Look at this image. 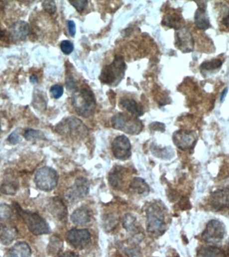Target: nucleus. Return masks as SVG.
<instances>
[{
    "label": "nucleus",
    "instance_id": "f8f14e48",
    "mask_svg": "<svg viewBox=\"0 0 229 257\" xmlns=\"http://www.w3.org/2000/svg\"><path fill=\"white\" fill-rule=\"evenodd\" d=\"M176 48L183 53L193 52L195 48V40L193 34L186 27L178 29L175 34Z\"/></svg>",
    "mask_w": 229,
    "mask_h": 257
},
{
    "label": "nucleus",
    "instance_id": "f03ea898",
    "mask_svg": "<svg viewBox=\"0 0 229 257\" xmlns=\"http://www.w3.org/2000/svg\"><path fill=\"white\" fill-rule=\"evenodd\" d=\"M13 206L33 235L39 236L50 233L51 229L47 222L39 214L23 209L17 202H13Z\"/></svg>",
    "mask_w": 229,
    "mask_h": 257
},
{
    "label": "nucleus",
    "instance_id": "2f4dec72",
    "mask_svg": "<svg viewBox=\"0 0 229 257\" xmlns=\"http://www.w3.org/2000/svg\"><path fill=\"white\" fill-rule=\"evenodd\" d=\"M62 241L60 240L57 237H52L50 240V244L48 245V249H49V253L52 254H55L56 253H59L60 250L62 249Z\"/></svg>",
    "mask_w": 229,
    "mask_h": 257
},
{
    "label": "nucleus",
    "instance_id": "c85d7f7f",
    "mask_svg": "<svg viewBox=\"0 0 229 257\" xmlns=\"http://www.w3.org/2000/svg\"><path fill=\"white\" fill-rule=\"evenodd\" d=\"M25 139L28 141H35V140H41L45 139L44 134L39 130L28 128L24 133Z\"/></svg>",
    "mask_w": 229,
    "mask_h": 257
},
{
    "label": "nucleus",
    "instance_id": "9b49d317",
    "mask_svg": "<svg viewBox=\"0 0 229 257\" xmlns=\"http://www.w3.org/2000/svg\"><path fill=\"white\" fill-rule=\"evenodd\" d=\"M112 149L114 157L119 160H126L131 157V143L125 135H119L116 137L113 141Z\"/></svg>",
    "mask_w": 229,
    "mask_h": 257
},
{
    "label": "nucleus",
    "instance_id": "aec40b11",
    "mask_svg": "<svg viewBox=\"0 0 229 257\" xmlns=\"http://www.w3.org/2000/svg\"><path fill=\"white\" fill-rule=\"evenodd\" d=\"M17 237V229L12 226L2 225L0 227V242L3 245L8 246Z\"/></svg>",
    "mask_w": 229,
    "mask_h": 257
},
{
    "label": "nucleus",
    "instance_id": "423d86ee",
    "mask_svg": "<svg viewBox=\"0 0 229 257\" xmlns=\"http://www.w3.org/2000/svg\"><path fill=\"white\" fill-rule=\"evenodd\" d=\"M59 175L55 169L45 166L38 169L35 174L34 182L37 188L44 192H50L57 186Z\"/></svg>",
    "mask_w": 229,
    "mask_h": 257
},
{
    "label": "nucleus",
    "instance_id": "79ce46f5",
    "mask_svg": "<svg viewBox=\"0 0 229 257\" xmlns=\"http://www.w3.org/2000/svg\"><path fill=\"white\" fill-rule=\"evenodd\" d=\"M222 23L225 28L229 29V10L228 12L226 13V14L224 15V17H223Z\"/></svg>",
    "mask_w": 229,
    "mask_h": 257
},
{
    "label": "nucleus",
    "instance_id": "bb28decb",
    "mask_svg": "<svg viewBox=\"0 0 229 257\" xmlns=\"http://www.w3.org/2000/svg\"><path fill=\"white\" fill-rule=\"evenodd\" d=\"M223 65V61L219 58H215L211 60H208L203 62L201 65V71L203 75L209 73H213L215 71H218Z\"/></svg>",
    "mask_w": 229,
    "mask_h": 257
},
{
    "label": "nucleus",
    "instance_id": "a19ab883",
    "mask_svg": "<svg viewBox=\"0 0 229 257\" xmlns=\"http://www.w3.org/2000/svg\"><path fill=\"white\" fill-rule=\"evenodd\" d=\"M68 29H69V34L71 36H75L76 34V24L75 21L69 20L67 21Z\"/></svg>",
    "mask_w": 229,
    "mask_h": 257
},
{
    "label": "nucleus",
    "instance_id": "c756f323",
    "mask_svg": "<svg viewBox=\"0 0 229 257\" xmlns=\"http://www.w3.org/2000/svg\"><path fill=\"white\" fill-rule=\"evenodd\" d=\"M151 152L155 156L160 157V158L164 159H169L173 157L174 153L172 152V149L169 151L168 148L166 147L165 149H157L156 147L152 148Z\"/></svg>",
    "mask_w": 229,
    "mask_h": 257
},
{
    "label": "nucleus",
    "instance_id": "412c9836",
    "mask_svg": "<svg viewBox=\"0 0 229 257\" xmlns=\"http://www.w3.org/2000/svg\"><path fill=\"white\" fill-rule=\"evenodd\" d=\"M91 214L88 208L81 207L75 210L71 217V221L77 225H85L91 221Z\"/></svg>",
    "mask_w": 229,
    "mask_h": 257
},
{
    "label": "nucleus",
    "instance_id": "f3484780",
    "mask_svg": "<svg viewBox=\"0 0 229 257\" xmlns=\"http://www.w3.org/2000/svg\"><path fill=\"white\" fill-rule=\"evenodd\" d=\"M9 33L13 40H24L30 34V27L26 21H18L10 27Z\"/></svg>",
    "mask_w": 229,
    "mask_h": 257
},
{
    "label": "nucleus",
    "instance_id": "f704fd0d",
    "mask_svg": "<svg viewBox=\"0 0 229 257\" xmlns=\"http://www.w3.org/2000/svg\"><path fill=\"white\" fill-rule=\"evenodd\" d=\"M64 93L63 87L59 85H54L50 88V93L54 99H58L63 96Z\"/></svg>",
    "mask_w": 229,
    "mask_h": 257
},
{
    "label": "nucleus",
    "instance_id": "7c9ffc66",
    "mask_svg": "<svg viewBox=\"0 0 229 257\" xmlns=\"http://www.w3.org/2000/svg\"><path fill=\"white\" fill-rule=\"evenodd\" d=\"M12 211L10 206L6 204H0V221H6L10 219Z\"/></svg>",
    "mask_w": 229,
    "mask_h": 257
},
{
    "label": "nucleus",
    "instance_id": "39448f33",
    "mask_svg": "<svg viewBox=\"0 0 229 257\" xmlns=\"http://www.w3.org/2000/svg\"><path fill=\"white\" fill-rule=\"evenodd\" d=\"M113 128L129 135H138L142 131L143 124L139 118L127 113H118L112 119Z\"/></svg>",
    "mask_w": 229,
    "mask_h": 257
},
{
    "label": "nucleus",
    "instance_id": "f257e3e1",
    "mask_svg": "<svg viewBox=\"0 0 229 257\" xmlns=\"http://www.w3.org/2000/svg\"><path fill=\"white\" fill-rule=\"evenodd\" d=\"M72 105L79 116L88 118L94 114L96 99L89 87H82L75 91L72 97Z\"/></svg>",
    "mask_w": 229,
    "mask_h": 257
},
{
    "label": "nucleus",
    "instance_id": "20e7f679",
    "mask_svg": "<svg viewBox=\"0 0 229 257\" xmlns=\"http://www.w3.org/2000/svg\"><path fill=\"white\" fill-rule=\"evenodd\" d=\"M56 131L61 135L69 136L76 139H82L88 135V128L84 123L75 117L64 119L56 126Z\"/></svg>",
    "mask_w": 229,
    "mask_h": 257
},
{
    "label": "nucleus",
    "instance_id": "9d476101",
    "mask_svg": "<svg viewBox=\"0 0 229 257\" xmlns=\"http://www.w3.org/2000/svg\"><path fill=\"white\" fill-rule=\"evenodd\" d=\"M67 240L74 248L82 250L91 245V236L87 229H73L68 232Z\"/></svg>",
    "mask_w": 229,
    "mask_h": 257
},
{
    "label": "nucleus",
    "instance_id": "37998d69",
    "mask_svg": "<svg viewBox=\"0 0 229 257\" xmlns=\"http://www.w3.org/2000/svg\"><path fill=\"white\" fill-rule=\"evenodd\" d=\"M59 257H79L78 255L76 254V253L71 252V251H67V252H65L63 253V254L60 255Z\"/></svg>",
    "mask_w": 229,
    "mask_h": 257
},
{
    "label": "nucleus",
    "instance_id": "393cba45",
    "mask_svg": "<svg viewBox=\"0 0 229 257\" xmlns=\"http://www.w3.org/2000/svg\"><path fill=\"white\" fill-rule=\"evenodd\" d=\"M130 189L139 195L145 196L148 195L149 187L143 179L135 178L130 184Z\"/></svg>",
    "mask_w": 229,
    "mask_h": 257
},
{
    "label": "nucleus",
    "instance_id": "4be33fe9",
    "mask_svg": "<svg viewBox=\"0 0 229 257\" xmlns=\"http://www.w3.org/2000/svg\"><path fill=\"white\" fill-rule=\"evenodd\" d=\"M32 250L28 243L25 242L17 243L13 245L8 252L7 257H31Z\"/></svg>",
    "mask_w": 229,
    "mask_h": 257
},
{
    "label": "nucleus",
    "instance_id": "7ed1b4c3",
    "mask_svg": "<svg viewBox=\"0 0 229 257\" xmlns=\"http://www.w3.org/2000/svg\"><path fill=\"white\" fill-rule=\"evenodd\" d=\"M126 64L121 56L117 55L114 61L104 68L101 74V82L106 85L116 87L123 79Z\"/></svg>",
    "mask_w": 229,
    "mask_h": 257
},
{
    "label": "nucleus",
    "instance_id": "6e6552de",
    "mask_svg": "<svg viewBox=\"0 0 229 257\" xmlns=\"http://www.w3.org/2000/svg\"><path fill=\"white\" fill-rule=\"evenodd\" d=\"M225 235V227L222 222L211 220L207 224L202 237L205 242L217 244L221 242Z\"/></svg>",
    "mask_w": 229,
    "mask_h": 257
},
{
    "label": "nucleus",
    "instance_id": "b1692460",
    "mask_svg": "<svg viewBox=\"0 0 229 257\" xmlns=\"http://www.w3.org/2000/svg\"><path fill=\"white\" fill-rule=\"evenodd\" d=\"M123 167L116 166L109 175V183L114 189H119L123 180Z\"/></svg>",
    "mask_w": 229,
    "mask_h": 257
},
{
    "label": "nucleus",
    "instance_id": "1a4fd4ad",
    "mask_svg": "<svg viewBox=\"0 0 229 257\" xmlns=\"http://www.w3.org/2000/svg\"><path fill=\"white\" fill-rule=\"evenodd\" d=\"M89 188L90 184L89 180L85 177H78L73 186L66 192V200L72 203L79 201L86 197L89 192Z\"/></svg>",
    "mask_w": 229,
    "mask_h": 257
},
{
    "label": "nucleus",
    "instance_id": "a878e982",
    "mask_svg": "<svg viewBox=\"0 0 229 257\" xmlns=\"http://www.w3.org/2000/svg\"><path fill=\"white\" fill-rule=\"evenodd\" d=\"M197 257H225V254L219 247L205 246L198 251Z\"/></svg>",
    "mask_w": 229,
    "mask_h": 257
},
{
    "label": "nucleus",
    "instance_id": "4468645a",
    "mask_svg": "<svg viewBox=\"0 0 229 257\" xmlns=\"http://www.w3.org/2000/svg\"><path fill=\"white\" fill-rule=\"evenodd\" d=\"M47 210L58 221L65 223L67 219V208L63 200L59 197L50 198L47 204Z\"/></svg>",
    "mask_w": 229,
    "mask_h": 257
},
{
    "label": "nucleus",
    "instance_id": "6ab92c4d",
    "mask_svg": "<svg viewBox=\"0 0 229 257\" xmlns=\"http://www.w3.org/2000/svg\"><path fill=\"white\" fill-rule=\"evenodd\" d=\"M120 105L126 112L129 113L135 118H138L143 115V107L133 99L128 97L121 99L120 101Z\"/></svg>",
    "mask_w": 229,
    "mask_h": 257
},
{
    "label": "nucleus",
    "instance_id": "ddd939ff",
    "mask_svg": "<svg viewBox=\"0 0 229 257\" xmlns=\"http://www.w3.org/2000/svg\"><path fill=\"white\" fill-rule=\"evenodd\" d=\"M172 138L176 147L183 151L193 149L198 140V136L196 132L186 131V130L176 131Z\"/></svg>",
    "mask_w": 229,
    "mask_h": 257
},
{
    "label": "nucleus",
    "instance_id": "4c0bfd02",
    "mask_svg": "<svg viewBox=\"0 0 229 257\" xmlns=\"http://www.w3.org/2000/svg\"><path fill=\"white\" fill-rule=\"evenodd\" d=\"M21 139H21L20 134L17 131L12 132L7 137V141L12 145H16V144L20 143Z\"/></svg>",
    "mask_w": 229,
    "mask_h": 257
},
{
    "label": "nucleus",
    "instance_id": "473e14b6",
    "mask_svg": "<svg viewBox=\"0 0 229 257\" xmlns=\"http://www.w3.org/2000/svg\"><path fill=\"white\" fill-rule=\"evenodd\" d=\"M33 105H34L35 108H37L38 110L46 109V102L41 93H37L36 95H34V97H33Z\"/></svg>",
    "mask_w": 229,
    "mask_h": 257
},
{
    "label": "nucleus",
    "instance_id": "49530a36",
    "mask_svg": "<svg viewBox=\"0 0 229 257\" xmlns=\"http://www.w3.org/2000/svg\"><path fill=\"white\" fill-rule=\"evenodd\" d=\"M3 32L1 30V29H0V40H1V38L3 37Z\"/></svg>",
    "mask_w": 229,
    "mask_h": 257
},
{
    "label": "nucleus",
    "instance_id": "cd10ccee",
    "mask_svg": "<svg viewBox=\"0 0 229 257\" xmlns=\"http://www.w3.org/2000/svg\"><path fill=\"white\" fill-rule=\"evenodd\" d=\"M136 222V218L131 214H125L123 219V226L124 229L127 232H135V230L137 229L135 225Z\"/></svg>",
    "mask_w": 229,
    "mask_h": 257
},
{
    "label": "nucleus",
    "instance_id": "de8ad7c7",
    "mask_svg": "<svg viewBox=\"0 0 229 257\" xmlns=\"http://www.w3.org/2000/svg\"><path fill=\"white\" fill-rule=\"evenodd\" d=\"M227 251H228V253H229V239L228 245H227Z\"/></svg>",
    "mask_w": 229,
    "mask_h": 257
},
{
    "label": "nucleus",
    "instance_id": "ea45409f",
    "mask_svg": "<svg viewBox=\"0 0 229 257\" xmlns=\"http://www.w3.org/2000/svg\"><path fill=\"white\" fill-rule=\"evenodd\" d=\"M149 128L151 130H156V131H164L165 130V125L162 124V123H153L149 126Z\"/></svg>",
    "mask_w": 229,
    "mask_h": 257
},
{
    "label": "nucleus",
    "instance_id": "2eb2a0df",
    "mask_svg": "<svg viewBox=\"0 0 229 257\" xmlns=\"http://www.w3.org/2000/svg\"><path fill=\"white\" fill-rule=\"evenodd\" d=\"M211 205L215 211H221L229 207V189H219L211 196Z\"/></svg>",
    "mask_w": 229,
    "mask_h": 257
},
{
    "label": "nucleus",
    "instance_id": "c03bdc74",
    "mask_svg": "<svg viewBox=\"0 0 229 257\" xmlns=\"http://www.w3.org/2000/svg\"><path fill=\"white\" fill-rule=\"evenodd\" d=\"M227 93H228V89H227V88L225 89L224 90H223V91L222 94H221V102H223V101H224L225 97H226V96H227Z\"/></svg>",
    "mask_w": 229,
    "mask_h": 257
},
{
    "label": "nucleus",
    "instance_id": "a18cd8bd",
    "mask_svg": "<svg viewBox=\"0 0 229 257\" xmlns=\"http://www.w3.org/2000/svg\"><path fill=\"white\" fill-rule=\"evenodd\" d=\"M30 81L31 82H32V83H36L37 82H38V78L35 77L34 75H32L30 77Z\"/></svg>",
    "mask_w": 229,
    "mask_h": 257
},
{
    "label": "nucleus",
    "instance_id": "0eeeda50",
    "mask_svg": "<svg viewBox=\"0 0 229 257\" xmlns=\"http://www.w3.org/2000/svg\"><path fill=\"white\" fill-rule=\"evenodd\" d=\"M147 231L151 235H162L165 227L164 215L162 208L154 204L146 210Z\"/></svg>",
    "mask_w": 229,
    "mask_h": 257
},
{
    "label": "nucleus",
    "instance_id": "72a5a7b5",
    "mask_svg": "<svg viewBox=\"0 0 229 257\" xmlns=\"http://www.w3.org/2000/svg\"><path fill=\"white\" fill-rule=\"evenodd\" d=\"M70 3H71L79 13L83 12V11L87 8V5H88V1H86V0L72 1H70Z\"/></svg>",
    "mask_w": 229,
    "mask_h": 257
},
{
    "label": "nucleus",
    "instance_id": "e433bc0d",
    "mask_svg": "<svg viewBox=\"0 0 229 257\" xmlns=\"http://www.w3.org/2000/svg\"><path fill=\"white\" fill-rule=\"evenodd\" d=\"M44 10L50 14H54L56 11V5L54 1H45L42 3Z\"/></svg>",
    "mask_w": 229,
    "mask_h": 257
},
{
    "label": "nucleus",
    "instance_id": "5701e85b",
    "mask_svg": "<svg viewBox=\"0 0 229 257\" xmlns=\"http://www.w3.org/2000/svg\"><path fill=\"white\" fill-rule=\"evenodd\" d=\"M184 20L182 15L176 11H172L165 15L162 20V24L168 26L169 28L178 29L182 28Z\"/></svg>",
    "mask_w": 229,
    "mask_h": 257
},
{
    "label": "nucleus",
    "instance_id": "dca6fc26",
    "mask_svg": "<svg viewBox=\"0 0 229 257\" xmlns=\"http://www.w3.org/2000/svg\"><path fill=\"white\" fill-rule=\"evenodd\" d=\"M199 8L196 11L195 23L199 30H207L211 27L209 17L207 13V1H199Z\"/></svg>",
    "mask_w": 229,
    "mask_h": 257
},
{
    "label": "nucleus",
    "instance_id": "58836bf2",
    "mask_svg": "<svg viewBox=\"0 0 229 257\" xmlns=\"http://www.w3.org/2000/svg\"><path fill=\"white\" fill-rule=\"evenodd\" d=\"M179 206L182 210H189L192 208L191 204L188 198H182L180 200Z\"/></svg>",
    "mask_w": 229,
    "mask_h": 257
},
{
    "label": "nucleus",
    "instance_id": "09e8293b",
    "mask_svg": "<svg viewBox=\"0 0 229 257\" xmlns=\"http://www.w3.org/2000/svg\"><path fill=\"white\" fill-rule=\"evenodd\" d=\"M0 133H1V122H0Z\"/></svg>",
    "mask_w": 229,
    "mask_h": 257
},
{
    "label": "nucleus",
    "instance_id": "a211bd4d",
    "mask_svg": "<svg viewBox=\"0 0 229 257\" xmlns=\"http://www.w3.org/2000/svg\"><path fill=\"white\" fill-rule=\"evenodd\" d=\"M19 188V183L14 175L7 174L0 186V192L7 196H13L16 194Z\"/></svg>",
    "mask_w": 229,
    "mask_h": 257
},
{
    "label": "nucleus",
    "instance_id": "c9c22d12",
    "mask_svg": "<svg viewBox=\"0 0 229 257\" xmlns=\"http://www.w3.org/2000/svg\"><path fill=\"white\" fill-rule=\"evenodd\" d=\"M61 49L62 52L65 54H70L73 52L74 46L73 43L69 40H64L61 44Z\"/></svg>",
    "mask_w": 229,
    "mask_h": 257
}]
</instances>
